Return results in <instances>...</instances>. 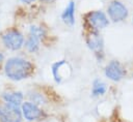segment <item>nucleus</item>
Returning a JSON list of instances; mask_svg holds the SVG:
<instances>
[{
	"label": "nucleus",
	"instance_id": "nucleus-8",
	"mask_svg": "<svg viewBox=\"0 0 133 122\" xmlns=\"http://www.w3.org/2000/svg\"><path fill=\"white\" fill-rule=\"evenodd\" d=\"M86 43L96 54H101L103 50V39L98 31H90L86 36Z\"/></svg>",
	"mask_w": 133,
	"mask_h": 122
},
{
	"label": "nucleus",
	"instance_id": "nucleus-16",
	"mask_svg": "<svg viewBox=\"0 0 133 122\" xmlns=\"http://www.w3.org/2000/svg\"><path fill=\"white\" fill-rule=\"evenodd\" d=\"M22 2H24V3H26V4H30V3H32L34 0H21Z\"/></svg>",
	"mask_w": 133,
	"mask_h": 122
},
{
	"label": "nucleus",
	"instance_id": "nucleus-11",
	"mask_svg": "<svg viewBox=\"0 0 133 122\" xmlns=\"http://www.w3.org/2000/svg\"><path fill=\"white\" fill-rule=\"evenodd\" d=\"M39 38L36 37L35 35L33 34H30L29 33V36L27 37V40L25 42V47L26 49L30 52V53H35L37 52L38 48H39Z\"/></svg>",
	"mask_w": 133,
	"mask_h": 122
},
{
	"label": "nucleus",
	"instance_id": "nucleus-1",
	"mask_svg": "<svg viewBox=\"0 0 133 122\" xmlns=\"http://www.w3.org/2000/svg\"><path fill=\"white\" fill-rule=\"evenodd\" d=\"M5 74L14 81H20L28 78L34 71V66L28 60L20 57L9 58L4 66Z\"/></svg>",
	"mask_w": 133,
	"mask_h": 122
},
{
	"label": "nucleus",
	"instance_id": "nucleus-15",
	"mask_svg": "<svg viewBox=\"0 0 133 122\" xmlns=\"http://www.w3.org/2000/svg\"><path fill=\"white\" fill-rule=\"evenodd\" d=\"M30 97L32 98L33 103H35V104H41V103H44V101H45L42 94H33V95H30Z\"/></svg>",
	"mask_w": 133,
	"mask_h": 122
},
{
	"label": "nucleus",
	"instance_id": "nucleus-17",
	"mask_svg": "<svg viewBox=\"0 0 133 122\" xmlns=\"http://www.w3.org/2000/svg\"><path fill=\"white\" fill-rule=\"evenodd\" d=\"M3 58H4V57H3V54H2V53H0V63L3 61Z\"/></svg>",
	"mask_w": 133,
	"mask_h": 122
},
{
	"label": "nucleus",
	"instance_id": "nucleus-12",
	"mask_svg": "<svg viewBox=\"0 0 133 122\" xmlns=\"http://www.w3.org/2000/svg\"><path fill=\"white\" fill-rule=\"evenodd\" d=\"M107 88H106V85L104 82H102L101 80L97 79L94 81L92 83V89H91V94L94 96H100V95H103L105 94Z\"/></svg>",
	"mask_w": 133,
	"mask_h": 122
},
{
	"label": "nucleus",
	"instance_id": "nucleus-7",
	"mask_svg": "<svg viewBox=\"0 0 133 122\" xmlns=\"http://www.w3.org/2000/svg\"><path fill=\"white\" fill-rule=\"evenodd\" d=\"M22 115L24 118L28 121H33L41 119L43 116V111L33 102L31 101H26L22 104Z\"/></svg>",
	"mask_w": 133,
	"mask_h": 122
},
{
	"label": "nucleus",
	"instance_id": "nucleus-10",
	"mask_svg": "<svg viewBox=\"0 0 133 122\" xmlns=\"http://www.w3.org/2000/svg\"><path fill=\"white\" fill-rule=\"evenodd\" d=\"M3 99L5 102L15 104V105H20L23 101V94L20 91H12V92H6L2 95Z\"/></svg>",
	"mask_w": 133,
	"mask_h": 122
},
{
	"label": "nucleus",
	"instance_id": "nucleus-18",
	"mask_svg": "<svg viewBox=\"0 0 133 122\" xmlns=\"http://www.w3.org/2000/svg\"><path fill=\"white\" fill-rule=\"evenodd\" d=\"M41 1H43V2H52L54 0H41Z\"/></svg>",
	"mask_w": 133,
	"mask_h": 122
},
{
	"label": "nucleus",
	"instance_id": "nucleus-2",
	"mask_svg": "<svg viewBox=\"0 0 133 122\" xmlns=\"http://www.w3.org/2000/svg\"><path fill=\"white\" fill-rule=\"evenodd\" d=\"M22 111L18 105L5 102L0 105V122H21Z\"/></svg>",
	"mask_w": 133,
	"mask_h": 122
},
{
	"label": "nucleus",
	"instance_id": "nucleus-3",
	"mask_svg": "<svg viewBox=\"0 0 133 122\" xmlns=\"http://www.w3.org/2000/svg\"><path fill=\"white\" fill-rule=\"evenodd\" d=\"M85 21L91 31H99L108 25V19L106 14L101 10H94L86 14Z\"/></svg>",
	"mask_w": 133,
	"mask_h": 122
},
{
	"label": "nucleus",
	"instance_id": "nucleus-6",
	"mask_svg": "<svg viewBox=\"0 0 133 122\" xmlns=\"http://www.w3.org/2000/svg\"><path fill=\"white\" fill-rule=\"evenodd\" d=\"M125 74H126L125 68L116 60L110 61L105 67V75L108 79H110L111 81L118 82L125 77Z\"/></svg>",
	"mask_w": 133,
	"mask_h": 122
},
{
	"label": "nucleus",
	"instance_id": "nucleus-13",
	"mask_svg": "<svg viewBox=\"0 0 133 122\" xmlns=\"http://www.w3.org/2000/svg\"><path fill=\"white\" fill-rule=\"evenodd\" d=\"M64 63H65L64 60H60V61H58L52 65V73H53V77H54V80L56 83H60L62 80L60 72H61V67Z\"/></svg>",
	"mask_w": 133,
	"mask_h": 122
},
{
	"label": "nucleus",
	"instance_id": "nucleus-5",
	"mask_svg": "<svg viewBox=\"0 0 133 122\" xmlns=\"http://www.w3.org/2000/svg\"><path fill=\"white\" fill-rule=\"evenodd\" d=\"M107 12H108L109 18L113 22L124 21L128 16L127 7L122 2H119L117 0H113L109 3L108 8H107Z\"/></svg>",
	"mask_w": 133,
	"mask_h": 122
},
{
	"label": "nucleus",
	"instance_id": "nucleus-9",
	"mask_svg": "<svg viewBox=\"0 0 133 122\" xmlns=\"http://www.w3.org/2000/svg\"><path fill=\"white\" fill-rule=\"evenodd\" d=\"M61 18L63 20L64 23L73 26L75 24V3L74 1H70L68 6L64 8L62 14H61Z\"/></svg>",
	"mask_w": 133,
	"mask_h": 122
},
{
	"label": "nucleus",
	"instance_id": "nucleus-14",
	"mask_svg": "<svg viewBox=\"0 0 133 122\" xmlns=\"http://www.w3.org/2000/svg\"><path fill=\"white\" fill-rule=\"evenodd\" d=\"M30 34L35 35L36 37H38L39 39L45 37V30L42 27H37V26H31L30 27Z\"/></svg>",
	"mask_w": 133,
	"mask_h": 122
},
{
	"label": "nucleus",
	"instance_id": "nucleus-4",
	"mask_svg": "<svg viewBox=\"0 0 133 122\" xmlns=\"http://www.w3.org/2000/svg\"><path fill=\"white\" fill-rule=\"evenodd\" d=\"M2 40H3L4 45L7 49L12 50V51L20 50L24 44L23 34L20 31L15 30V29L6 31L2 36Z\"/></svg>",
	"mask_w": 133,
	"mask_h": 122
}]
</instances>
